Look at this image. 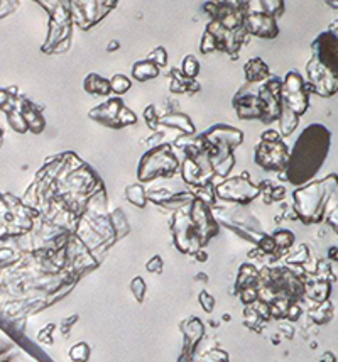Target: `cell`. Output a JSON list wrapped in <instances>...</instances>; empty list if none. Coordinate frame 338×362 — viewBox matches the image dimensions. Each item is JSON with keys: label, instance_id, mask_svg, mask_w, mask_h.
Returning <instances> with one entry per match:
<instances>
[{"label": "cell", "instance_id": "cell-12", "mask_svg": "<svg viewBox=\"0 0 338 362\" xmlns=\"http://www.w3.org/2000/svg\"><path fill=\"white\" fill-rule=\"evenodd\" d=\"M84 90L91 95H108L110 94V82L98 75H88L84 78Z\"/></svg>", "mask_w": 338, "mask_h": 362}, {"label": "cell", "instance_id": "cell-15", "mask_svg": "<svg viewBox=\"0 0 338 362\" xmlns=\"http://www.w3.org/2000/svg\"><path fill=\"white\" fill-rule=\"evenodd\" d=\"M127 198L134 205H138V207H144L146 205V195H144V190L138 187V184L127 188Z\"/></svg>", "mask_w": 338, "mask_h": 362}, {"label": "cell", "instance_id": "cell-6", "mask_svg": "<svg viewBox=\"0 0 338 362\" xmlns=\"http://www.w3.org/2000/svg\"><path fill=\"white\" fill-rule=\"evenodd\" d=\"M158 164H142L140 163L139 168V178L142 181H149L152 178H158V176H171L175 173L176 166V158L172 156L171 151H168V147H159L158 151L152 152Z\"/></svg>", "mask_w": 338, "mask_h": 362}, {"label": "cell", "instance_id": "cell-1", "mask_svg": "<svg viewBox=\"0 0 338 362\" xmlns=\"http://www.w3.org/2000/svg\"><path fill=\"white\" fill-rule=\"evenodd\" d=\"M330 146H332V134L327 127L321 124L308 126L301 132L293 151L289 152L286 180L291 181L293 184H303L315 178L327 159Z\"/></svg>", "mask_w": 338, "mask_h": 362}, {"label": "cell", "instance_id": "cell-11", "mask_svg": "<svg viewBox=\"0 0 338 362\" xmlns=\"http://www.w3.org/2000/svg\"><path fill=\"white\" fill-rule=\"evenodd\" d=\"M159 75V66L151 59H144V61H138L132 68V76L139 82H149V80L156 78Z\"/></svg>", "mask_w": 338, "mask_h": 362}, {"label": "cell", "instance_id": "cell-7", "mask_svg": "<svg viewBox=\"0 0 338 362\" xmlns=\"http://www.w3.org/2000/svg\"><path fill=\"white\" fill-rule=\"evenodd\" d=\"M216 193H219L220 198L223 200L245 203L259 195V188L254 187L252 183H249V181H245L244 178H239V180L227 181V183H222L219 188H216Z\"/></svg>", "mask_w": 338, "mask_h": 362}, {"label": "cell", "instance_id": "cell-18", "mask_svg": "<svg viewBox=\"0 0 338 362\" xmlns=\"http://www.w3.org/2000/svg\"><path fill=\"white\" fill-rule=\"evenodd\" d=\"M6 100H9V92L0 90V108L6 107Z\"/></svg>", "mask_w": 338, "mask_h": 362}, {"label": "cell", "instance_id": "cell-9", "mask_svg": "<svg viewBox=\"0 0 338 362\" xmlns=\"http://www.w3.org/2000/svg\"><path fill=\"white\" fill-rule=\"evenodd\" d=\"M247 31L251 34L260 36V38L272 39L279 34L274 17L272 15H264V14H252L247 19Z\"/></svg>", "mask_w": 338, "mask_h": 362}, {"label": "cell", "instance_id": "cell-10", "mask_svg": "<svg viewBox=\"0 0 338 362\" xmlns=\"http://www.w3.org/2000/svg\"><path fill=\"white\" fill-rule=\"evenodd\" d=\"M267 76H269V68L260 58H254L245 64V78H247V82L251 83V85L264 82Z\"/></svg>", "mask_w": 338, "mask_h": 362}, {"label": "cell", "instance_id": "cell-4", "mask_svg": "<svg viewBox=\"0 0 338 362\" xmlns=\"http://www.w3.org/2000/svg\"><path fill=\"white\" fill-rule=\"evenodd\" d=\"M283 108L296 117L308 110V92L303 78L296 71H289L283 83Z\"/></svg>", "mask_w": 338, "mask_h": 362}, {"label": "cell", "instance_id": "cell-3", "mask_svg": "<svg viewBox=\"0 0 338 362\" xmlns=\"http://www.w3.org/2000/svg\"><path fill=\"white\" fill-rule=\"evenodd\" d=\"M313 59L338 82V27L320 34L313 43Z\"/></svg>", "mask_w": 338, "mask_h": 362}, {"label": "cell", "instance_id": "cell-17", "mask_svg": "<svg viewBox=\"0 0 338 362\" xmlns=\"http://www.w3.org/2000/svg\"><path fill=\"white\" fill-rule=\"evenodd\" d=\"M161 266H163V263H161V257H154V259H152L151 261V263H149L147 264V269H149V271H161V269H163V268H161Z\"/></svg>", "mask_w": 338, "mask_h": 362}, {"label": "cell", "instance_id": "cell-5", "mask_svg": "<svg viewBox=\"0 0 338 362\" xmlns=\"http://www.w3.org/2000/svg\"><path fill=\"white\" fill-rule=\"evenodd\" d=\"M289 159L288 147L281 143L279 139L276 140H263L256 150V163L264 170L281 171L286 170V164Z\"/></svg>", "mask_w": 338, "mask_h": 362}, {"label": "cell", "instance_id": "cell-8", "mask_svg": "<svg viewBox=\"0 0 338 362\" xmlns=\"http://www.w3.org/2000/svg\"><path fill=\"white\" fill-rule=\"evenodd\" d=\"M307 71H308L309 83H311L313 92H318L321 96H332L337 94L338 82L328 73L327 70H325L323 66H321L320 63H316L313 58L309 59Z\"/></svg>", "mask_w": 338, "mask_h": 362}, {"label": "cell", "instance_id": "cell-16", "mask_svg": "<svg viewBox=\"0 0 338 362\" xmlns=\"http://www.w3.org/2000/svg\"><path fill=\"white\" fill-rule=\"evenodd\" d=\"M274 237H276V239H274L276 245L279 244V245H283V247H288V245H291L293 244V239H295V236H293L291 232H288V231L277 232Z\"/></svg>", "mask_w": 338, "mask_h": 362}, {"label": "cell", "instance_id": "cell-19", "mask_svg": "<svg viewBox=\"0 0 338 362\" xmlns=\"http://www.w3.org/2000/svg\"><path fill=\"white\" fill-rule=\"evenodd\" d=\"M327 3L330 7H333V9H338V0H327Z\"/></svg>", "mask_w": 338, "mask_h": 362}, {"label": "cell", "instance_id": "cell-13", "mask_svg": "<svg viewBox=\"0 0 338 362\" xmlns=\"http://www.w3.org/2000/svg\"><path fill=\"white\" fill-rule=\"evenodd\" d=\"M131 87H132L131 80L124 75H115L114 78L110 80V92H115V94H119V95L126 94Z\"/></svg>", "mask_w": 338, "mask_h": 362}, {"label": "cell", "instance_id": "cell-14", "mask_svg": "<svg viewBox=\"0 0 338 362\" xmlns=\"http://www.w3.org/2000/svg\"><path fill=\"white\" fill-rule=\"evenodd\" d=\"M181 71H183L184 76H188V78H193V76L200 73V63L196 61L195 56H186V58L183 59Z\"/></svg>", "mask_w": 338, "mask_h": 362}, {"label": "cell", "instance_id": "cell-2", "mask_svg": "<svg viewBox=\"0 0 338 362\" xmlns=\"http://www.w3.org/2000/svg\"><path fill=\"white\" fill-rule=\"evenodd\" d=\"M325 184H327V181L323 180L321 183H313L311 187L301 188L295 193L296 212L303 222H320L321 217H323L325 200H327Z\"/></svg>", "mask_w": 338, "mask_h": 362}]
</instances>
